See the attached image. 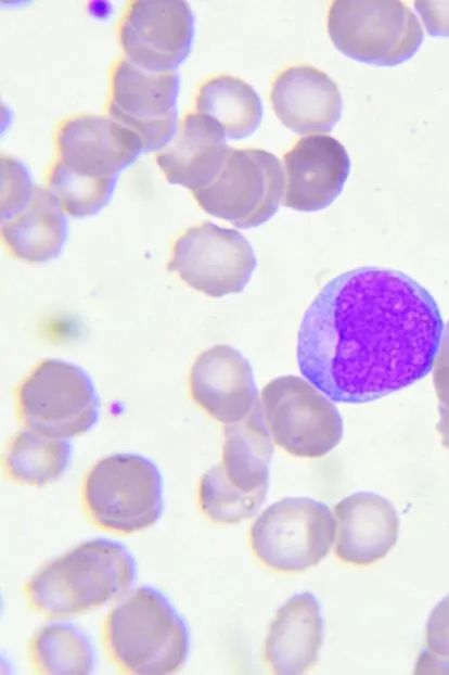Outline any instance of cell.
<instances>
[{"instance_id": "obj_1", "label": "cell", "mask_w": 449, "mask_h": 675, "mask_svg": "<svg viewBox=\"0 0 449 675\" xmlns=\"http://www.w3.org/2000/svg\"><path fill=\"white\" fill-rule=\"evenodd\" d=\"M444 332L432 294L408 275L360 267L331 279L299 326L302 374L330 399L364 404L433 369Z\"/></svg>"}, {"instance_id": "obj_2", "label": "cell", "mask_w": 449, "mask_h": 675, "mask_svg": "<svg viewBox=\"0 0 449 675\" xmlns=\"http://www.w3.org/2000/svg\"><path fill=\"white\" fill-rule=\"evenodd\" d=\"M136 576V561L121 543L94 538L41 569L28 582L26 594L41 613L69 616L119 597Z\"/></svg>"}, {"instance_id": "obj_3", "label": "cell", "mask_w": 449, "mask_h": 675, "mask_svg": "<svg viewBox=\"0 0 449 675\" xmlns=\"http://www.w3.org/2000/svg\"><path fill=\"white\" fill-rule=\"evenodd\" d=\"M260 400L240 422L227 424L222 461L204 473L198 497L211 520L236 523L254 515L267 498L273 445Z\"/></svg>"}, {"instance_id": "obj_4", "label": "cell", "mask_w": 449, "mask_h": 675, "mask_svg": "<svg viewBox=\"0 0 449 675\" xmlns=\"http://www.w3.org/2000/svg\"><path fill=\"white\" fill-rule=\"evenodd\" d=\"M106 638L118 664L134 674L174 673L190 651L187 622L168 598L151 586L137 588L112 610Z\"/></svg>"}, {"instance_id": "obj_5", "label": "cell", "mask_w": 449, "mask_h": 675, "mask_svg": "<svg viewBox=\"0 0 449 675\" xmlns=\"http://www.w3.org/2000/svg\"><path fill=\"white\" fill-rule=\"evenodd\" d=\"M60 158L50 181L111 201L120 171L144 152L141 138L113 118L81 115L66 120L57 135Z\"/></svg>"}, {"instance_id": "obj_6", "label": "cell", "mask_w": 449, "mask_h": 675, "mask_svg": "<svg viewBox=\"0 0 449 675\" xmlns=\"http://www.w3.org/2000/svg\"><path fill=\"white\" fill-rule=\"evenodd\" d=\"M328 33L338 51L358 62L396 66L410 60L424 33L401 1H334Z\"/></svg>"}, {"instance_id": "obj_7", "label": "cell", "mask_w": 449, "mask_h": 675, "mask_svg": "<svg viewBox=\"0 0 449 675\" xmlns=\"http://www.w3.org/2000/svg\"><path fill=\"white\" fill-rule=\"evenodd\" d=\"M84 495L92 519L117 532L146 528L164 509L161 471L152 460L133 453L97 462L87 475Z\"/></svg>"}, {"instance_id": "obj_8", "label": "cell", "mask_w": 449, "mask_h": 675, "mask_svg": "<svg viewBox=\"0 0 449 675\" xmlns=\"http://www.w3.org/2000/svg\"><path fill=\"white\" fill-rule=\"evenodd\" d=\"M284 184L282 166L274 154L231 148L216 178L193 195L209 215L249 229L277 213Z\"/></svg>"}, {"instance_id": "obj_9", "label": "cell", "mask_w": 449, "mask_h": 675, "mask_svg": "<svg viewBox=\"0 0 449 675\" xmlns=\"http://www.w3.org/2000/svg\"><path fill=\"white\" fill-rule=\"evenodd\" d=\"M259 400L273 441L294 456L322 457L343 437V419L336 406L297 375L271 380L261 390Z\"/></svg>"}, {"instance_id": "obj_10", "label": "cell", "mask_w": 449, "mask_h": 675, "mask_svg": "<svg viewBox=\"0 0 449 675\" xmlns=\"http://www.w3.org/2000/svg\"><path fill=\"white\" fill-rule=\"evenodd\" d=\"M24 421L40 434L69 438L99 420L100 398L86 371L60 359L42 361L18 389Z\"/></svg>"}, {"instance_id": "obj_11", "label": "cell", "mask_w": 449, "mask_h": 675, "mask_svg": "<svg viewBox=\"0 0 449 675\" xmlns=\"http://www.w3.org/2000/svg\"><path fill=\"white\" fill-rule=\"evenodd\" d=\"M329 507L308 497H285L270 505L251 530L252 548L268 566L299 572L319 563L335 537Z\"/></svg>"}, {"instance_id": "obj_12", "label": "cell", "mask_w": 449, "mask_h": 675, "mask_svg": "<svg viewBox=\"0 0 449 675\" xmlns=\"http://www.w3.org/2000/svg\"><path fill=\"white\" fill-rule=\"evenodd\" d=\"M257 259L247 239L210 221L188 229L177 241L168 269L208 296L240 293Z\"/></svg>"}, {"instance_id": "obj_13", "label": "cell", "mask_w": 449, "mask_h": 675, "mask_svg": "<svg viewBox=\"0 0 449 675\" xmlns=\"http://www.w3.org/2000/svg\"><path fill=\"white\" fill-rule=\"evenodd\" d=\"M179 89L177 72L151 73L123 60L113 74L110 115L141 138L144 152L163 149L177 132Z\"/></svg>"}, {"instance_id": "obj_14", "label": "cell", "mask_w": 449, "mask_h": 675, "mask_svg": "<svg viewBox=\"0 0 449 675\" xmlns=\"http://www.w3.org/2000/svg\"><path fill=\"white\" fill-rule=\"evenodd\" d=\"M194 14L187 1H133L120 25L127 60L151 73H170L188 58Z\"/></svg>"}, {"instance_id": "obj_15", "label": "cell", "mask_w": 449, "mask_h": 675, "mask_svg": "<svg viewBox=\"0 0 449 675\" xmlns=\"http://www.w3.org/2000/svg\"><path fill=\"white\" fill-rule=\"evenodd\" d=\"M286 188L283 205L299 212L330 206L341 194L350 171V158L330 136L302 138L284 155Z\"/></svg>"}, {"instance_id": "obj_16", "label": "cell", "mask_w": 449, "mask_h": 675, "mask_svg": "<svg viewBox=\"0 0 449 675\" xmlns=\"http://www.w3.org/2000/svg\"><path fill=\"white\" fill-rule=\"evenodd\" d=\"M194 400L224 424L243 420L258 402L249 361L229 345H215L195 360L190 375Z\"/></svg>"}, {"instance_id": "obj_17", "label": "cell", "mask_w": 449, "mask_h": 675, "mask_svg": "<svg viewBox=\"0 0 449 675\" xmlns=\"http://www.w3.org/2000/svg\"><path fill=\"white\" fill-rule=\"evenodd\" d=\"M281 123L298 135L330 132L342 116L337 85L312 66H292L274 80L270 94Z\"/></svg>"}, {"instance_id": "obj_18", "label": "cell", "mask_w": 449, "mask_h": 675, "mask_svg": "<svg viewBox=\"0 0 449 675\" xmlns=\"http://www.w3.org/2000/svg\"><path fill=\"white\" fill-rule=\"evenodd\" d=\"M336 547L339 559L352 564H370L396 545L399 518L389 500L372 492H357L334 508Z\"/></svg>"}, {"instance_id": "obj_19", "label": "cell", "mask_w": 449, "mask_h": 675, "mask_svg": "<svg viewBox=\"0 0 449 675\" xmlns=\"http://www.w3.org/2000/svg\"><path fill=\"white\" fill-rule=\"evenodd\" d=\"M222 127L205 114H189L172 143L156 162L169 183L196 191L220 171L230 147Z\"/></svg>"}, {"instance_id": "obj_20", "label": "cell", "mask_w": 449, "mask_h": 675, "mask_svg": "<svg viewBox=\"0 0 449 675\" xmlns=\"http://www.w3.org/2000/svg\"><path fill=\"white\" fill-rule=\"evenodd\" d=\"M322 642L320 603L311 593H298L278 610L266 638L265 654L275 673L302 674L317 662Z\"/></svg>"}, {"instance_id": "obj_21", "label": "cell", "mask_w": 449, "mask_h": 675, "mask_svg": "<svg viewBox=\"0 0 449 675\" xmlns=\"http://www.w3.org/2000/svg\"><path fill=\"white\" fill-rule=\"evenodd\" d=\"M1 232L16 257L44 263L60 255L67 239V220L57 198L50 190L36 187L30 203L1 221Z\"/></svg>"}, {"instance_id": "obj_22", "label": "cell", "mask_w": 449, "mask_h": 675, "mask_svg": "<svg viewBox=\"0 0 449 675\" xmlns=\"http://www.w3.org/2000/svg\"><path fill=\"white\" fill-rule=\"evenodd\" d=\"M196 109L214 118L232 140L247 138L262 119V102L255 89L240 78L218 76L200 89Z\"/></svg>"}, {"instance_id": "obj_23", "label": "cell", "mask_w": 449, "mask_h": 675, "mask_svg": "<svg viewBox=\"0 0 449 675\" xmlns=\"http://www.w3.org/2000/svg\"><path fill=\"white\" fill-rule=\"evenodd\" d=\"M72 455L73 445L66 438L28 429L11 442L7 468L14 480L41 486L55 481L67 470Z\"/></svg>"}, {"instance_id": "obj_24", "label": "cell", "mask_w": 449, "mask_h": 675, "mask_svg": "<svg viewBox=\"0 0 449 675\" xmlns=\"http://www.w3.org/2000/svg\"><path fill=\"white\" fill-rule=\"evenodd\" d=\"M35 663L50 674H89L94 667V648L88 636L70 623H52L34 638Z\"/></svg>"}, {"instance_id": "obj_25", "label": "cell", "mask_w": 449, "mask_h": 675, "mask_svg": "<svg viewBox=\"0 0 449 675\" xmlns=\"http://www.w3.org/2000/svg\"><path fill=\"white\" fill-rule=\"evenodd\" d=\"M426 644L415 673H449V594L432 610L426 622Z\"/></svg>"}, {"instance_id": "obj_26", "label": "cell", "mask_w": 449, "mask_h": 675, "mask_svg": "<svg viewBox=\"0 0 449 675\" xmlns=\"http://www.w3.org/2000/svg\"><path fill=\"white\" fill-rule=\"evenodd\" d=\"M36 187L28 168L12 156H1V221L22 212L33 200Z\"/></svg>"}, {"instance_id": "obj_27", "label": "cell", "mask_w": 449, "mask_h": 675, "mask_svg": "<svg viewBox=\"0 0 449 675\" xmlns=\"http://www.w3.org/2000/svg\"><path fill=\"white\" fill-rule=\"evenodd\" d=\"M433 383L438 398L439 421L436 430L441 445L449 449V349L439 346L434 367Z\"/></svg>"}, {"instance_id": "obj_28", "label": "cell", "mask_w": 449, "mask_h": 675, "mask_svg": "<svg viewBox=\"0 0 449 675\" xmlns=\"http://www.w3.org/2000/svg\"><path fill=\"white\" fill-rule=\"evenodd\" d=\"M414 5L431 36L449 37V1H416Z\"/></svg>"}, {"instance_id": "obj_29", "label": "cell", "mask_w": 449, "mask_h": 675, "mask_svg": "<svg viewBox=\"0 0 449 675\" xmlns=\"http://www.w3.org/2000/svg\"><path fill=\"white\" fill-rule=\"evenodd\" d=\"M440 346L449 349V321L445 328V331L442 332Z\"/></svg>"}]
</instances>
